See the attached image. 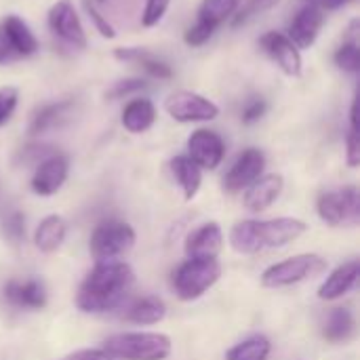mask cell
<instances>
[{
	"label": "cell",
	"instance_id": "cell-1",
	"mask_svg": "<svg viewBox=\"0 0 360 360\" xmlns=\"http://www.w3.org/2000/svg\"><path fill=\"white\" fill-rule=\"evenodd\" d=\"M135 283L127 262H97L76 293V306L86 314H103L118 308Z\"/></svg>",
	"mask_w": 360,
	"mask_h": 360
},
{
	"label": "cell",
	"instance_id": "cell-2",
	"mask_svg": "<svg viewBox=\"0 0 360 360\" xmlns=\"http://www.w3.org/2000/svg\"><path fill=\"white\" fill-rule=\"evenodd\" d=\"M308 232V224L297 217H276V219H247L238 221L230 230V245L236 253L255 255L270 249L287 247Z\"/></svg>",
	"mask_w": 360,
	"mask_h": 360
},
{
	"label": "cell",
	"instance_id": "cell-3",
	"mask_svg": "<svg viewBox=\"0 0 360 360\" xmlns=\"http://www.w3.org/2000/svg\"><path fill=\"white\" fill-rule=\"evenodd\" d=\"M101 350L114 360H167L171 356L173 344L165 333L135 331L108 338Z\"/></svg>",
	"mask_w": 360,
	"mask_h": 360
},
{
	"label": "cell",
	"instance_id": "cell-4",
	"mask_svg": "<svg viewBox=\"0 0 360 360\" xmlns=\"http://www.w3.org/2000/svg\"><path fill=\"white\" fill-rule=\"evenodd\" d=\"M329 268L327 259L316 253H302L278 264H272L262 274V287L266 289H283L291 285H300L304 281L316 278L325 274Z\"/></svg>",
	"mask_w": 360,
	"mask_h": 360
},
{
	"label": "cell",
	"instance_id": "cell-5",
	"mask_svg": "<svg viewBox=\"0 0 360 360\" xmlns=\"http://www.w3.org/2000/svg\"><path fill=\"white\" fill-rule=\"evenodd\" d=\"M221 276V264L217 257L186 259L173 272V289L181 302H194L202 297Z\"/></svg>",
	"mask_w": 360,
	"mask_h": 360
},
{
	"label": "cell",
	"instance_id": "cell-6",
	"mask_svg": "<svg viewBox=\"0 0 360 360\" xmlns=\"http://www.w3.org/2000/svg\"><path fill=\"white\" fill-rule=\"evenodd\" d=\"M135 238L133 226L120 219H108L93 230L89 251L97 262H114L133 249Z\"/></svg>",
	"mask_w": 360,
	"mask_h": 360
},
{
	"label": "cell",
	"instance_id": "cell-7",
	"mask_svg": "<svg viewBox=\"0 0 360 360\" xmlns=\"http://www.w3.org/2000/svg\"><path fill=\"white\" fill-rule=\"evenodd\" d=\"M319 217L329 226H344L360 221V194L356 186H346L342 190L323 192L316 200Z\"/></svg>",
	"mask_w": 360,
	"mask_h": 360
},
{
	"label": "cell",
	"instance_id": "cell-8",
	"mask_svg": "<svg viewBox=\"0 0 360 360\" xmlns=\"http://www.w3.org/2000/svg\"><path fill=\"white\" fill-rule=\"evenodd\" d=\"M165 110L177 122H209L219 116L217 103L194 91L171 93L165 101Z\"/></svg>",
	"mask_w": 360,
	"mask_h": 360
},
{
	"label": "cell",
	"instance_id": "cell-9",
	"mask_svg": "<svg viewBox=\"0 0 360 360\" xmlns=\"http://www.w3.org/2000/svg\"><path fill=\"white\" fill-rule=\"evenodd\" d=\"M49 21V30L63 40L65 44L74 46V49H84L86 46V32L84 25L74 8V4L70 0H57L46 15Z\"/></svg>",
	"mask_w": 360,
	"mask_h": 360
},
{
	"label": "cell",
	"instance_id": "cell-10",
	"mask_svg": "<svg viewBox=\"0 0 360 360\" xmlns=\"http://www.w3.org/2000/svg\"><path fill=\"white\" fill-rule=\"evenodd\" d=\"M259 46L276 63V68L283 74H287L291 78H297L302 74V53L289 40L287 34H283V32H266L259 38Z\"/></svg>",
	"mask_w": 360,
	"mask_h": 360
},
{
	"label": "cell",
	"instance_id": "cell-11",
	"mask_svg": "<svg viewBox=\"0 0 360 360\" xmlns=\"http://www.w3.org/2000/svg\"><path fill=\"white\" fill-rule=\"evenodd\" d=\"M68 175H70V158L65 154L53 152L42 162H38L30 186L38 196H53L61 190Z\"/></svg>",
	"mask_w": 360,
	"mask_h": 360
},
{
	"label": "cell",
	"instance_id": "cell-12",
	"mask_svg": "<svg viewBox=\"0 0 360 360\" xmlns=\"http://www.w3.org/2000/svg\"><path fill=\"white\" fill-rule=\"evenodd\" d=\"M266 169V156L257 148H247L230 167V171L224 177V188L228 192H240L247 190L253 181H257L264 175Z\"/></svg>",
	"mask_w": 360,
	"mask_h": 360
},
{
	"label": "cell",
	"instance_id": "cell-13",
	"mask_svg": "<svg viewBox=\"0 0 360 360\" xmlns=\"http://www.w3.org/2000/svg\"><path fill=\"white\" fill-rule=\"evenodd\" d=\"M226 156L224 139L211 129H198L188 137V158L200 169H217Z\"/></svg>",
	"mask_w": 360,
	"mask_h": 360
},
{
	"label": "cell",
	"instance_id": "cell-14",
	"mask_svg": "<svg viewBox=\"0 0 360 360\" xmlns=\"http://www.w3.org/2000/svg\"><path fill=\"white\" fill-rule=\"evenodd\" d=\"M4 300L21 310H42L49 302V295L40 278H13L4 285Z\"/></svg>",
	"mask_w": 360,
	"mask_h": 360
},
{
	"label": "cell",
	"instance_id": "cell-15",
	"mask_svg": "<svg viewBox=\"0 0 360 360\" xmlns=\"http://www.w3.org/2000/svg\"><path fill=\"white\" fill-rule=\"evenodd\" d=\"M323 25H325V13L312 4H306L297 11V15L289 23L287 36L297 49H310L316 42Z\"/></svg>",
	"mask_w": 360,
	"mask_h": 360
},
{
	"label": "cell",
	"instance_id": "cell-16",
	"mask_svg": "<svg viewBox=\"0 0 360 360\" xmlns=\"http://www.w3.org/2000/svg\"><path fill=\"white\" fill-rule=\"evenodd\" d=\"M224 247V232L215 221L202 224L192 230L186 238V255L188 259H209L217 257Z\"/></svg>",
	"mask_w": 360,
	"mask_h": 360
},
{
	"label": "cell",
	"instance_id": "cell-17",
	"mask_svg": "<svg viewBox=\"0 0 360 360\" xmlns=\"http://www.w3.org/2000/svg\"><path fill=\"white\" fill-rule=\"evenodd\" d=\"M283 188H285L283 175H278V173L262 175L257 181H253V184L247 188L245 200H243V202H245V207H247L249 211H255V213L266 211L268 207H272V205L278 200Z\"/></svg>",
	"mask_w": 360,
	"mask_h": 360
},
{
	"label": "cell",
	"instance_id": "cell-18",
	"mask_svg": "<svg viewBox=\"0 0 360 360\" xmlns=\"http://www.w3.org/2000/svg\"><path fill=\"white\" fill-rule=\"evenodd\" d=\"M360 278V264L359 259H350L346 264H342L340 268H335L327 281L319 287V297L325 302H333L344 297L346 293H350Z\"/></svg>",
	"mask_w": 360,
	"mask_h": 360
},
{
	"label": "cell",
	"instance_id": "cell-19",
	"mask_svg": "<svg viewBox=\"0 0 360 360\" xmlns=\"http://www.w3.org/2000/svg\"><path fill=\"white\" fill-rule=\"evenodd\" d=\"M114 57L118 61H127V63L139 65L152 78H158V80H171L173 78L171 65L167 61H162L158 55H154L152 51H148V49H141V46H120V49L114 51Z\"/></svg>",
	"mask_w": 360,
	"mask_h": 360
},
{
	"label": "cell",
	"instance_id": "cell-20",
	"mask_svg": "<svg viewBox=\"0 0 360 360\" xmlns=\"http://www.w3.org/2000/svg\"><path fill=\"white\" fill-rule=\"evenodd\" d=\"M2 34L6 36L15 57H30L38 51V38L30 30V25L17 17V15H6L2 19Z\"/></svg>",
	"mask_w": 360,
	"mask_h": 360
},
{
	"label": "cell",
	"instance_id": "cell-21",
	"mask_svg": "<svg viewBox=\"0 0 360 360\" xmlns=\"http://www.w3.org/2000/svg\"><path fill=\"white\" fill-rule=\"evenodd\" d=\"M156 120V108L154 103L148 99V97H135L131 99L124 110H122V116H120V122L122 127L133 133V135H139V133H146Z\"/></svg>",
	"mask_w": 360,
	"mask_h": 360
},
{
	"label": "cell",
	"instance_id": "cell-22",
	"mask_svg": "<svg viewBox=\"0 0 360 360\" xmlns=\"http://www.w3.org/2000/svg\"><path fill=\"white\" fill-rule=\"evenodd\" d=\"M65 234H68L65 219L61 215H46L34 232V245L40 253H55L63 245Z\"/></svg>",
	"mask_w": 360,
	"mask_h": 360
},
{
	"label": "cell",
	"instance_id": "cell-23",
	"mask_svg": "<svg viewBox=\"0 0 360 360\" xmlns=\"http://www.w3.org/2000/svg\"><path fill=\"white\" fill-rule=\"evenodd\" d=\"M356 333V319L350 308H333L323 325V338L331 344H346Z\"/></svg>",
	"mask_w": 360,
	"mask_h": 360
},
{
	"label": "cell",
	"instance_id": "cell-24",
	"mask_svg": "<svg viewBox=\"0 0 360 360\" xmlns=\"http://www.w3.org/2000/svg\"><path fill=\"white\" fill-rule=\"evenodd\" d=\"M171 173L184 192V198L192 200L202 186V169L196 162H192L188 156H175L171 160Z\"/></svg>",
	"mask_w": 360,
	"mask_h": 360
},
{
	"label": "cell",
	"instance_id": "cell-25",
	"mask_svg": "<svg viewBox=\"0 0 360 360\" xmlns=\"http://www.w3.org/2000/svg\"><path fill=\"white\" fill-rule=\"evenodd\" d=\"M165 316H167V306L160 297L154 295H146L133 302L124 314V319L135 325H158L160 321H165Z\"/></svg>",
	"mask_w": 360,
	"mask_h": 360
},
{
	"label": "cell",
	"instance_id": "cell-26",
	"mask_svg": "<svg viewBox=\"0 0 360 360\" xmlns=\"http://www.w3.org/2000/svg\"><path fill=\"white\" fill-rule=\"evenodd\" d=\"M72 105H74L72 101H57V103H49V105L40 108L32 116L30 133L32 135H40L44 131H51V129L59 127L68 118V112L72 110Z\"/></svg>",
	"mask_w": 360,
	"mask_h": 360
},
{
	"label": "cell",
	"instance_id": "cell-27",
	"mask_svg": "<svg viewBox=\"0 0 360 360\" xmlns=\"http://www.w3.org/2000/svg\"><path fill=\"white\" fill-rule=\"evenodd\" d=\"M272 344L266 335H253L226 352V360H268Z\"/></svg>",
	"mask_w": 360,
	"mask_h": 360
},
{
	"label": "cell",
	"instance_id": "cell-28",
	"mask_svg": "<svg viewBox=\"0 0 360 360\" xmlns=\"http://www.w3.org/2000/svg\"><path fill=\"white\" fill-rule=\"evenodd\" d=\"M238 6L240 0H202L198 6V19L217 30L224 21H228L236 13Z\"/></svg>",
	"mask_w": 360,
	"mask_h": 360
},
{
	"label": "cell",
	"instance_id": "cell-29",
	"mask_svg": "<svg viewBox=\"0 0 360 360\" xmlns=\"http://www.w3.org/2000/svg\"><path fill=\"white\" fill-rule=\"evenodd\" d=\"M278 2L281 0H245L243 6H238L236 13L230 17V25L232 27H240V25L249 23L251 19H255V17L272 11Z\"/></svg>",
	"mask_w": 360,
	"mask_h": 360
},
{
	"label": "cell",
	"instance_id": "cell-30",
	"mask_svg": "<svg viewBox=\"0 0 360 360\" xmlns=\"http://www.w3.org/2000/svg\"><path fill=\"white\" fill-rule=\"evenodd\" d=\"M333 61L340 70L344 72H350V74H356L360 70V51L359 42H356V36H350L348 40H344V44L335 51L333 55Z\"/></svg>",
	"mask_w": 360,
	"mask_h": 360
},
{
	"label": "cell",
	"instance_id": "cell-31",
	"mask_svg": "<svg viewBox=\"0 0 360 360\" xmlns=\"http://www.w3.org/2000/svg\"><path fill=\"white\" fill-rule=\"evenodd\" d=\"M2 234L13 245H19L25 238V215L21 211H11L2 219Z\"/></svg>",
	"mask_w": 360,
	"mask_h": 360
},
{
	"label": "cell",
	"instance_id": "cell-32",
	"mask_svg": "<svg viewBox=\"0 0 360 360\" xmlns=\"http://www.w3.org/2000/svg\"><path fill=\"white\" fill-rule=\"evenodd\" d=\"M213 34H215V27H213V25H209V23H205V21L196 19V21L186 30L184 40H186V44H188V46L196 49V46L207 44V42L213 38Z\"/></svg>",
	"mask_w": 360,
	"mask_h": 360
},
{
	"label": "cell",
	"instance_id": "cell-33",
	"mask_svg": "<svg viewBox=\"0 0 360 360\" xmlns=\"http://www.w3.org/2000/svg\"><path fill=\"white\" fill-rule=\"evenodd\" d=\"M171 0H146V8L141 15V23L143 27H154L162 21L165 13L169 11Z\"/></svg>",
	"mask_w": 360,
	"mask_h": 360
},
{
	"label": "cell",
	"instance_id": "cell-34",
	"mask_svg": "<svg viewBox=\"0 0 360 360\" xmlns=\"http://www.w3.org/2000/svg\"><path fill=\"white\" fill-rule=\"evenodd\" d=\"M17 99H19V91L15 86L0 89V127L4 122H8V118L13 116V112L17 108Z\"/></svg>",
	"mask_w": 360,
	"mask_h": 360
},
{
	"label": "cell",
	"instance_id": "cell-35",
	"mask_svg": "<svg viewBox=\"0 0 360 360\" xmlns=\"http://www.w3.org/2000/svg\"><path fill=\"white\" fill-rule=\"evenodd\" d=\"M346 160H348V167H352V169H356L360 165L359 122H350V133L346 139Z\"/></svg>",
	"mask_w": 360,
	"mask_h": 360
},
{
	"label": "cell",
	"instance_id": "cell-36",
	"mask_svg": "<svg viewBox=\"0 0 360 360\" xmlns=\"http://www.w3.org/2000/svg\"><path fill=\"white\" fill-rule=\"evenodd\" d=\"M266 112H268V103H266V99H262V97H253V99H249V101H247V105L243 108V122H245V124H253V122L262 120Z\"/></svg>",
	"mask_w": 360,
	"mask_h": 360
},
{
	"label": "cell",
	"instance_id": "cell-37",
	"mask_svg": "<svg viewBox=\"0 0 360 360\" xmlns=\"http://www.w3.org/2000/svg\"><path fill=\"white\" fill-rule=\"evenodd\" d=\"M146 86V82L141 78H129V80H120V82H114V86L108 91V97L110 99H120L124 95H131L135 91H141Z\"/></svg>",
	"mask_w": 360,
	"mask_h": 360
},
{
	"label": "cell",
	"instance_id": "cell-38",
	"mask_svg": "<svg viewBox=\"0 0 360 360\" xmlns=\"http://www.w3.org/2000/svg\"><path fill=\"white\" fill-rule=\"evenodd\" d=\"M86 11H89V17H91V21H93V25H95V30L103 36V38H116V30L110 25V21L95 8V4L93 2H86Z\"/></svg>",
	"mask_w": 360,
	"mask_h": 360
},
{
	"label": "cell",
	"instance_id": "cell-39",
	"mask_svg": "<svg viewBox=\"0 0 360 360\" xmlns=\"http://www.w3.org/2000/svg\"><path fill=\"white\" fill-rule=\"evenodd\" d=\"M51 148L49 146H27L21 152V162H42L46 156H51Z\"/></svg>",
	"mask_w": 360,
	"mask_h": 360
},
{
	"label": "cell",
	"instance_id": "cell-40",
	"mask_svg": "<svg viewBox=\"0 0 360 360\" xmlns=\"http://www.w3.org/2000/svg\"><path fill=\"white\" fill-rule=\"evenodd\" d=\"M63 360H114L108 352L103 350H78L68 354Z\"/></svg>",
	"mask_w": 360,
	"mask_h": 360
},
{
	"label": "cell",
	"instance_id": "cell-41",
	"mask_svg": "<svg viewBox=\"0 0 360 360\" xmlns=\"http://www.w3.org/2000/svg\"><path fill=\"white\" fill-rule=\"evenodd\" d=\"M348 2H350V0H308V4L321 8L323 13H325V11H338V8L346 6Z\"/></svg>",
	"mask_w": 360,
	"mask_h": 360
},
{
	"label": "cell",
	"instance_id": "cell-42",
	"mask_svg": "<svg viewBox=\"0 0 360 360\" xmlns=\"http://www.w3.org/2000/svg\"><path fill=\"white\" fill-rule=\"evenodd\" d=\"M11 59H15V53H13V49H11V44H8L6 36H4L2 30H0V65L8 63Z\"/></svg>",
	"mask_w": 360,
	"mask_h": 360
},
{
	"label": "cell",
	"instance_id": "cell-43",
	"mask_svg": "<svg viewBox=\"0 0 360 360\" xmlns=\"http://www.w3.org/2000/svg\"><path fill=\"white\" fill-rule=\"evenodd\" d=\"M97 2H99V4H101V2H105V0H97Z\"/></svg>",
	"mask_w": 360,
	"mask_h": 360
}]
</instances>
